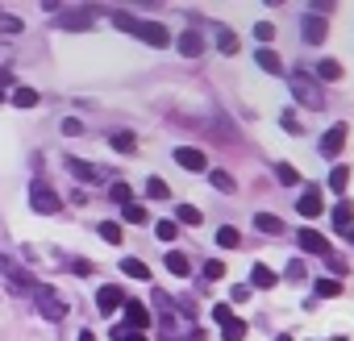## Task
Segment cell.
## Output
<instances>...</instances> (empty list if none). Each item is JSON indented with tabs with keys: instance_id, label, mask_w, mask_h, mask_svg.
I'll return each mask as SVG.
<instances>
[{
	"instance_id": "cell-38",
	"label": "cell",
	"mask_w": 354,
	"mask_h": 341,
	"mask_svg": "<svg viewBox=\"0 0 354 341\" xmlns=\"http://www.w3.org/2000/svg\"><path fill=\"white\" fill-rule=\"evenodd\" d=\"M254 38H259V42H271V38H275V26H271V21H259V26H254Z\"/></svg>"
},
{
	"instance_id": "cell-10",
	"label": "cell",
	"mask_w": 354,
	"mask_h": 341,
	"mask_svg": "<svg viewBox=\"0 0 354 341\" xmlns=\"http://www.w3.org/2000/svg\"><path fill=\"white\" fill-rule=\"evenodd\" d=\"M296 242H300V250H308V254H321V258H329V254H333V250H329V242H325L317 229H300V237H296Z\"/></svg>"
},
{
	"instance_id": "cell-3",
	"label": "cell",
	"mask_w": 354,
	"mask_h": 341,
	"mask_svg": "<svg viewBox=\"0 0 354 341\" xmlns=\"http://www.w3.org/2000/svg\"><path fill=\"white\" fill-rule=\"evenodd\" d=\"M0 275H5V283H13L17 291H30V295L38 291V279H34L17 258H9V254H0Z\"/></svg>"
},
{
	"instance_id": "cell-34",
	"label": "cell",
	"mask_w": 354,
	"mask_h": 341,
	"mask_svg": "<svg viewBox=\"0 0 354 341\" xmlns=\"http://www.w3.org/2000/svg\"><path fill=\"white\" fill-rule=\"evenodd\" d=\"M317 295H342V279H317Z\"/></svg>"
},
{
	"instance_id": "cell-46",
	"label": "cell",
	"mask_w": 354,
	"mask_h": 341,
	"mask_svg": "<svg viewBox=\"0 0 354 341\" xmlns=\"http://www.w3.org/2000/svg\"><path fill=\"white\" fill-rule=\"evenodd\" d=\"M71 271H75V275H92V262H84V258H75V262H71Z\"/></svg>"
},
{
	"instance_id": "cell-39",
	"label": "cell",
	"mask_w": 354,
	"mask_h": 341,
	"mask_svg": "<svg viewBox=\"0 0 354 341\" xmlns=\"http://www.w3.org/2000/svg\"><path fill=\"white\" fill-rule=\"evenodd\" d=\"M146 196H150V200H162V196H167V184H162V179H150V184H146Z\"/></svg>"
},
{
	"instance_id": "cell-27",
	"label": "cell",
	"mask_w": 354,
	"mask_h": 341,
	"mask_svg": "<svg viewBox=\"0 0 354 341\" xmlns=\"http://www.w3.org/2000/svg\"><path fill=\"white\" fill-rule=\"evenodd\" d=\"M221 337H225V341H242V337H246V320L234 316L230 324H221Z\"/></svg>"
},
{
	"instance_id": "cell-9",
	"label": "cell",
	"mask_w": 354,
	"mask_h": 341,
	"mask_svg": "<svg viewBox=\"0 0 354 341\" xmlns=\"http://www.w3.org/2000/svg\"><path fill=\"white\" fill-rule=\"evenodd\" d=\"M125 324H129L133 333H146V329H150V308L138 304V300H125Z\"/></svg>"
},
{
	"instance_id": "cell-26",
	"label": "cell",
	"mask_w": 354,
	"mask_h": 341,
	"mask_svg": "<svg viewBox=\"0 0 354 341\" xmlns=\"http://www.w3.org/2000/svg\"><path fill=\"white\" fill-rule=\"evenodd\" d=\"M121 221H125V225H146L150 217H146V208H138V204H125V208H121Z\"/></svg>"
},
{
	"instance_id": "cell-44",
	"label": "cell",
	"mask_w": 354,
	"mask_h": 341,
	"mask_svg": "<svg viewBox=\"0 0 354 341\" xmlns=\"http://www.w3.org/2000/svg\"><path fill=\"white\" fill-rule=\"evenodd\" d=\"M304 275H308V271H304V262H292V266H288V279H292V283H300Z\"/></svg>"
},
{
	"instance_id": "cell-40",
	"label": "cell",
	"mask_w": 354,
	"mask_h": 341,
	"mask_svg": "<svg viewBox=\"0 0 354 341\" xmlns=\"http://www.w3.org/2000/svg\"><path fill=\"white\" fill-rule=\"evenodd\" d=\"M100 237H104V242H121V225L104 221V225H100Z\"/></svg>"
},
{
	"instance_id": "cell-4",
	"label": "cell",
	"mask_w": 354,
	"mask_h": 341,
	"mask_svg": "<svg viewBox=\"0 0 354 341\" xmlns=\"http://www.w3.org/2000/svg\"><path fill=\"white\" fill-rule=\"evenodd\" d=\"M30 208L42 213V217H55V213H63V200H59V192H55L50 184L38 179V184L30 188Z\"/></svg>"
},
{
	"instance_id": "cell-50",
	"label": "cell",
	"mask_w": 354,
	"mask_h": 341,
	"mask_svg": "<svg viewBox=\"0 0 354 341\" xmlns=\"http://www.w3.org/2000/svg\"><path fill=\"white\" fill-rule=\"evenodd\" d=\"M346 237H350V242H354V229H350V233H346Z\"/></svg>"
},
{
	"instance_id": "cell-36",
	"label": "cell",
	"mask_w": 354,
	"mask_h": 341,
	"mask_svg": "<svg viewBox=\"0 0 354 341\" xmlns=\"http://www.w3.org/2000/svg\"><path fill=\"white\" fill-rule=\"evenodd\" d=\"M113 341H146V333H133L129 324H117L113 329Z\"/></svg>"
},
{
	"instance_id": "cell-13",
	"label": "cell",
	"mask_w": 354,
	"mask_h": 341,
	"mask_svg": "<svg viewBox=\"0 0 354 341\" xmlns=\"http://www.w3.org/2000/svg\"><path fill=\"white\" fill-rule=\"evenodd\" d=\"M275 283H279V275H275L267 262H254V266H250V291H254V287H275Z\"/></svg>"
},
{
	"instance_id": "cell-20",
	"label": "cell",
	"mask_w": 354,
	"mask_h": 341,
	"mask_svg": "<svg viewBox=\"0 0 354 341\" xmlns=\"http://www.w3.org/2000/svg\"><path fill=\"white\" fill-rule=\"evenodd\" d=\"M113 150H117V154H133V150H138V137H133L129 129H121V133H113Z\"/></svg>"
},
{
	"instance_id": "cell-47",
	"label": "cell",
	"mask_w": 354,
	"mask_h": 341,
	"mask_svg": "<svg viewBox=\"0 0 354 341\" xmlns=\"http://www.w3.org/2000/svg\"><path fill=\"white\" fill-rule=\"evenodd\" d=\"M325 262H329V271H337V275H342V271H346V262H342V258H337V254H329V258H325Z\"/></svg>"
},
{
	"instance_id": "cell-24",
	"label": "cell",
	"mask_w": 354,
	"mask_h": 341,
	"mask_svg": "<svg viewBox=\"0 0 354 341\" xmlns=\"http://www.w3.org/2000/svg\"><path fill=\"white\" fill-rule=\"evenodd\" d=\"M254 225H259V233H283V221H279V217H271V213H259V217H254Z\"/></svg>"
},
{
	"instance_id": "cell-18",
	"label": "cell",
	"mask_w": 354,
	"mask_h": 341,
	"mask_svg": "<svg viewBox=\"0 0 354 341\" xmlns=\"http://www.w3.org/2000/svg\"><path fill=\"white\" fill-rule=\"evenodd\" d=\"M59 26H63V30H88V26H92V13H63Z\"/></svg>"
},
{
	"instance_id": "cell-23",
	"label": "cell",
	"mask_w": 354,
	"mask_h": 341,
	"mask_svg": "<svg viewBox=\"0 0 354 341\" xmlns=\"http://www.w3.org/2000/svg\"><path fill=\"white\" fill-rule=\"evenodd\" d=\"M259 67H263V71H271V75H279V71H283V63H279V55H275V50H267V46L259 50Z\"/></svg>"
},
{
	"instance_id": "cell-21",
	"label": "cell",
	"mask_w": 354,
	"mask_h": 341,
	"mask_svg": "<svg viewBox=\"0 0 354 341\" xmlns=\"http://www.w3.org/2000/svg\"><path fill=\"white\" fill-rule=\"evenodd\" d=\"M121 275H133V279H150V266L142 258H121Z\"/></svg>"
},
{
	"instance_id": "cell-35",
	"label": "cell",
	"mask_w": 354,
	"mask_h": 341,
	"mask_svg": "<svg viewBox=\"0 0 354 341\" xmlns=\"http://www.w3.org/2000/svg\"><path fill=\"white\" fill-rule=\"evenodd\" d=\"M154 233H158V242H175L180 225H175V221H158V225H154Z\"/></svg>"
},
{
	"instance_id": "cell-6",
	"label": "cell",
	"mask_w": 354,
	"mask_h": 341,
	"mask_svg": "<svg viewBox=\"0 0 354 341\" xmlns=\"http://www.w3.org/2000/svg\"><path fill=\"white\" fill-rule=\"evenodd\" d=\"M34 300H38V312H42L46 320H63V316H67V304H63V300H59V295H55L50 287H42V283H38Z\"/></svg>"
},
{
	"instance_id": "cell-22",
	"label": "cell",
	"mask_w": 354,
	"mask_h": 341,
	"mask_svg": "<svg viewBox=\"0 0 354 341\" xmlns=\"http://www.w3.org/2000/svg\"><path fill=\"white\" fill-rule=\"evenodd\" d=\"M304 38L308 42H325V17H308L304 21Z\"/></svg>"
},
{
	"instance_id": "cell-43",
	"label": "cell",
	"mask_w": 354,
	"mask_h": 341,
	"mask_svg": "<svg viewBox=\"0 0 354 341\" xmlns=\"http://www.w3.org/2000/svg\"><path fill=\"white\" fill-rule=\"evenodd\" d=\"M63 133H67V137H75V133H84V125H80L75 117H67V121H63Z\"/></svg>"
},
{
	"instance_id": "cell-16",
	"label": "cell",
	"mask_w": 354,
	"mask_h": 341,
	"mask_svg": "<svg viewBox=\"0 0 354 341\" xmlns=\"http://www.w3.org/2000/svg\"><path fill=\"white\" fill-rule=\"evenodd\" d=\"M217 246H221V250H238V246H242V233H238L234 225H221V229H217Z\"/></svg>"
},
{
	"instance_id": "cell-19",
	"label": "cell",
	"mask_w": 354,
	"mask_h": 341,
	"mask_svg": "<svg viewBox=\"0 0 354 341\" xmlns=\"http://www.w3.org/2000/svg\"><path fill=\"white\" fill-rule=\"evenodd\" d=\"M38 100H42V96H38L34 88H13V104H17V108H38Z\"/></svg>"
},
{
	"instance_id": "cell-17",
	"label": "cell",
	"mask_w": 354,
	"mask_h": 341,
	"mask_svg": "<svg viewBox=\"0 0 354 341\" xmlns=\"http://www.w3.org/2000/svg\"><path fill=\"white\" fill-rule=\"evenodd\" d=\"M167 271H171V275H188V271H192L188 254H180V250H171V254H167Z\"/></svg>"
},
{
	"instance_id": "cell-31",
	"label": "cell",
	"mask_w": 354,
	"mask_h": 341,
	"mask_svg": "<svg viewBox=\"0 0 354 341\" xmlns=\"http://www.w3.org/2000/svg\"><path fill=\"white\" fill-rule=\"evenodd\" d=\"M275 175H279V184H288V188L300 184V175H296V166H292V162H279V166H275Z\"/></svg>"
},
{
	"instance_id": "cell-25",
	"label": "cell",
	"mask_w": 354,
	"mask_h": 341,
	"mask_svg": "<svg viewBox=\"0 0 354 341\" xmlns=\"http://www.w3.org/2000/svg\"><path fill=\"white\" fill-rule=\"evenodd\" d=\"M175 225H201V208L180 204V208H175Z\"/></svg>"
},
{
	"instance_id": "cell-29",
	"label": "cell",
	"mask_w": 354,
	"mask_h": 341,
	"mask_svg": "<svg viewBox=\"0 0 354 341\" xmlns=\"http://www.w3.org/2000/svg\"><path fill=\"white\" fill-rule=\"evenodd\" d=\"M317 75H321V79H342V63L321 59V63H317Z\"/></svg>"
},
{
	"instance_id": "cell-14",
	"label": "cell",
	"mask_w": 354,
	"mask_h": 341,
	"mask_svg": "<svg viewBox=\"0 0 354 341\" xmlns=\"http://www.w3.org/2000/svg\"><path fill=\"white\" fill-rule=\"evenodd\" d=\"M201 50H205V38H201L196 30H188V34H180V55H184V59H196Z\"/></svg>"
},
{
	"instance_id": "cell-12",
	"label": "cell",
	"mask_w": 354,
	"mask_h": 341,
	"mask_svg": "<svg viewBox=\"0 0 354 341\" xmlns=\"http://www.w3.org/2000/svg\"><path fill=\"white\" fill-rule=\"evenodd\" d=\"M296 208H300V217H321V213H325L321 192H317V188H304V196H300V204H296Z\"/></svg>"
},
{
	"instance_id": "cell-11",
	"label": "cell",
	"mask_w": 354,
	"mask_h": 341,
	"mask_svg": "<svg viewBox=\"0 0 354 341\" xmlns=\"http://www.w3.org/2000/svg\"><path fill=\"white\" fill-rule=\"evenodd\" d=\"M175 162L188 166V170H205V166H209L205 150H196V146H180V150H175Z\"/></svg>"
},
{
	"instance_id": "cell-1",
	"label": "cell",
	"mask_w": 354,
	"mask_h": 341,
	"mask_svg": "<svg viewBox=\"0 0 354 341\" xmlns=\"http://www.w3.org/2000/svg\"><path fill=\"white\" fill-rule=\"evenodd\" d=\"M113 26L125 30V34H133V38H142L146 46H171V34H167V26H158V21H142V17L113 13Z\"/></svg>"
},
{
	"instance_id": "cell-5",
	"label": "cell",
	"mask_w": 354,
	"mask_h": 341,
	"mask_svg": "<svg viewBox=\"0 0 354 341\" xmlns=\"http://www.w3.org/2000/svg\"><path fill=\"white\" fill-rule=\"evenodd\" d=\"M67 170H71L75 179H84V184H100V179H109V175H113L109 166H96V162H88V158H75V154L67 158Z\"/></svg>"
},
{
	"instance_id": "cell-41",
	"label": "cell",
	"mask_w": 354,
	"mask_h": 341,
	"mask_svg": "<svg viewBox=\"0 0 354 341\" xmlns=\"http://www.w3.org/2000/svg\"><path fill=\"white\" fill-rule=\"evenodd\" d=\"M213 320H217V324H230V320H234V308H230V304H217V308H213Z\"/></svg>"
},
{
	"instance_id": "cell-45",
	"label": "cell",
	"mask_w": 354,
	"mask_h": 341,
	"mask_svg": "<svg viewBox=\"0 0 354 341\" xmlns=\"http://www.w3.org/2000/svg\"><path fill=\"white\" fill-rule=\"evenodd\" d=\"M9 88H13V75H9V71H0V100L9 96Z\"/></svg>"
},
{
	"instance_id": "cell-49",
	"label": "cell",
	"mask_w": 354,
	"mask_h": 341,
	"mask_svg": "<svg viewBox=\"0 0 354 341\" xmlns=\"http://www.w3.org/2000/svg\"><path fill=\"white\" fill-rule=\"evenodd\" d=\"M279 341H292V337H288V333H283V337H279Z\"/></svg>"
},
{
	"instance_id": "cell-2",
	"label": "cell",
	"mask_w": 354,
	"mask_h": 341,
	"mask_svg": "<svg viewBox=\"0 0 354 341\" xmlns=\"http://www.w3.org/2000/svg\"><path fill=\"white\" fill-rule=\"evenodd\" d=\"M288 84H292V96H296L304 108H325V92L317 88V79H313V75L296 71V75H288Z\"/></svg>"
},
{
	"instance_id": "cell-42",
	"label": "cell",
	"mask_w": 354,
	"mask_h": 341,
	"mask_svg": "<svg viewBox=\"0 0 354 341\" xmlns=\"http://www.w3.org/2000/svg\"><path fill=\"white\" fill-rule=\"evenodd\" d=\"M0 30H9V34H17V30H21V21H17V17H9V13H0Z\"/></svg>"
},
{
	"instance_id": "cell-33",
	"label": "cell",
	"mask_w": 354,
	"mask_h": 341,
	"mask_svg": "<svg viewBox=\"0 0 354 341\" xmlns=\"http://www.w3.org/2000/svg\"><path fill=\"white\" fill-rule=\"evenodd\" d=\"M217 46H221V55H238V38L230 30H217Z\"/></svg>"
},
{
	"instance_id": "cell-48",
	"label": "cell",
	"mask_w": 354,
	"mask_h": 341,
	"mask_svg": "<svg viewBox=\"0 0 354 341\" xmlns=\"http://www.w3.org/2000/svg\"><path fill=\"white\" fill-rule=\"evenodd\" d=\"M75 341H96V333H92V329H84V333H80Z\"/></svg>"
},
{
	"instance_id": "cell-32",
	"label": "cell",
	"mask_w": 354,
	"mask_h": 341,
	"mask_svg": "<svg viewBox=\"0 0 354 341\" xmlns=\"http://www.w3.org/2000/svg\"><path fill=\"white\" fill-rule=\"evenodd\" d=\"M209 184H213L217 192H234V175H230V170H213Z\"/></svg>"
},
{
	"instance_id": "cell-7",
	"label": "cell",
	"mask_w": 354,
	"mask_h": 341,
	"mask_svg": "<svg viewBox=\"0 0 354 341\" xmlns=\"http://www.w3.org/2000/svg\"><path fill=\"white\" fill-rule=\"evenodd\" d=\"M346 133H350V129H346L342 121H337L333 129H325V137H321V154H325V158H337L342 146H346Z\"/></svg>"
},
{
	"instance_id": "cell-8",
	"label": "cell",
	"mask_w": 354,
	"mask_h": 341,
	"mask_svg": "<svg viewBox=\"0 0 354 341\" xmlns=\"http://www.w3.org/2000/svg\"><path fill=\"white\" fill-rule=\"evenodd\" d=\"M96 308L109 316V312H117V308H125V291L117 287V283H109V287H100L96 291Z\"/></svg>"
},
{
	"instance_id": "cell-28",
	"label": "cell",
	"mask_w": 354,
	"mask_h": 341,
	"mask_svg": "<svg viewBox=\"0 0 354 341\" xmlns=\"http://www.w3.org/2000/svg\"><path fill=\"white\" fill-rule=\"evenodd\" d=\"M346 184H350V166H333V175H329V188L342 196V192H346Z\"/></svg>"
},
{
	"instance_id": "cell-37",
	"label": "cell",
	"mask_w": 354,
	"mask_h": 341,
	"mask_svg": "<svg viewBox=\"0 0 354 341\" xmlns=\"http://www.w3.org/2000/svg\"><path fill=\"white\" fill-rule=\"evenodd\" d=\"M205 279H209V283H217V279H225V266H221L217 258H213V262H205Z\"/></svg>"
},
{
	"instance_id": "cell-30",
	"label": "cell",
	"mask_w": 354,
	"mask_h": 341,
	"mask_svg": "<svg viewBox=\"0 0 354 341\" xmlns=\"http://www.w3.org/2000/svg\"><path fill=\"white\" fill-rule=\"evenodd\" d=\"M109 200H113V204H133L129 184H113V188H109Z\"/></svg>"
},
{
	"instance_id": "cell-15",
	"label": "cell",
	"mask_w": 354,
	"mask_h": 341,
	"mask_svg": "<svg viewBox=\"0 0 354 341\" xmlns=\"http://www.w3.org/2000/svg\"><path fill=\"white\" fill-rule=\"evenodd\" d=\"M333 225L346 229V233L354 229V204H350V200H337V204H333Z\"/></svg>"
}]
</instances>
